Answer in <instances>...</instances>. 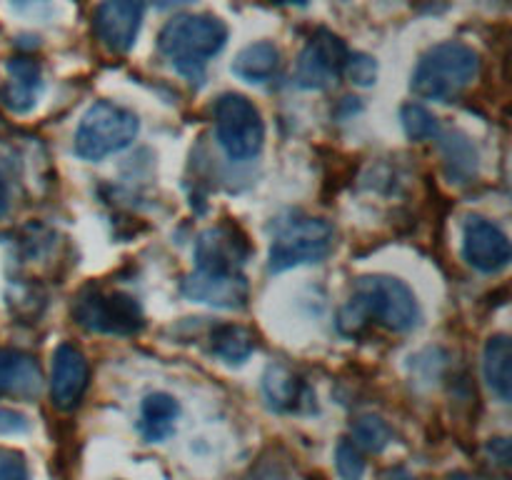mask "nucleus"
<instances>
[{
    "mask_svg": "<svg viewBox=\"0 0 512 480\" xmlns=\"http://www.w3.org/2000/svg\"><path fill=\"white\" fill-rule=\"evenodd\" d=\"M375 323L390 333H408L420 323V303L413 288L393 275H363L355 283L348 305L340 310L338 325L343 333H358Z\"/></svg>",
    "mask_w": 512,
    "mask_h": 480,
    "instance_id": "1",
    "label": "nucleus"
},
{
    "mask_svg": "<svg viewBox=\"0 0 512 480\" xmlns=\"http://www.w3.org/2000/svg\"><path fill=\"white\" fill-rule=\"evenodd\" d=\"M228 43V25L215 15H178L158 35V50L170 68L200 83L210 60Z\"/></svg>",
    "mask_w": 512,
    "mask_h": 480,
    "instance_id": "2",
    "label": "nucleus"
},
{
    "mask_svg": "<svg viewBox=\"0 0 512 480\" xmlns=\"http://www.w3.org/2000/svg\"><path fill=\"white\" fill-rule=\"evenodd\" d=\"M480 70V55L460 40L433 45L418 60L410 78V90L423 100L450 103L458 98Z\"/></svg>",
    "mask_w": 512,
    "mask_h": 480,
    "instance_id": "3",
    "label": "nucleus"
},
{
    "mask_svg": "<svg viewBox=\"0 0 512 480\" xmlns=\"http://www.w3.org/2000/svg\"><path fill=\"white\" fill-rule=\"evenodd\" d=\"M138 130L140 120L133 110L123 108L113 100H98L80 118L73 148L83 160L98 163V160L128 148L138 138Z\"/></svg>",
    "mask_w": 512,
    "mask_h": 480,
    "instance_id": "4",
    "label": "nucleus"
},
{
    "mask_svg": "<svg viewBox=\"0 0 512 480\" xmlns=\"http://www.w3.org/2000/svg\"><path fill=\"white\" fill-rule=\"evenodd\" d=\"M215 138L230 160H250L263 150L265 120L258 105L240 93H223L215 100Z\"/></svg>",
    "mask_w": 512,
    "mask_h": 480,
    "instance_id": "5",
    "label": "nucleus"
},
{
    "mask_svg": "<svg viewBox=\"0 0 512 480\" xmlns=\"http://www.w3.org/2000/svg\"><path fill=\"white\" fill-rule=\"evenodd\" d=\"M335 248V228L323 218H298L275 233L268 253L270 273L323 263Z\"/></svg>",
    "mask_w": 512,
    "mask_h": 480,
    "instance_id": "6",
    "label": "nucleus"
},
{
    "mask_svg": "<svg viewBox=\"0 0 512 480\" xmlns=\"http://www.w3.org/2000/svg\"><path fill=\"white\" fill-rule=\"evenodd\" d=\"M73 318L80 328L103 335H135L145 325L143 310L133 295L93 285L75 298Z\"/></svg>",
    "mask_w": 512,
    "mask_h": 480,
    "instance_id": "7",
    "label": "nucleus"
},
{
    "mask_svg": "<svg viewBox=\"0 0 512 480\" xmlns=\"http://www.w3.org/2000/svg\"><path fill=\"white\" fill-rule=\"evenodd\" d=\"M348 45L330 30H318L298 58L295 80L300 88L325 90L338 83L348 60Z\"/></svg>",
    "mask_w": 512,
    "mask_h": 480,
    "instance_id": "8",
    "label": "nucleus"
},
{
    "mask_svg": "<svg viewBox=\"0 0 512 480\" xmlns=\"http://www.w3.org/2000/svg\"><path fill=\"white\" fill-rule=\"evenodd\" d=\"M463 255L480 273H500L510 265V240L493 220L483 215H470L463 225Z\"/></svg>",
    "mask_w": 512,
    "mask_h": 480,
    "instance_id": "9",
    "label": "nucleus"
},
{
    "mask_svg": "<svg viewBox=\"0 0 512 480\" xmlns=\"http://www.w3.org/2000/svg\"><path fill=\"white\" fill-rule=\"evenodd\" d=\"M145 18V0H103L95 10V33L110 53H128Z\"/></svg>",
    "mask_w": 512,
    "mask_h": 480,
    "instance_id": "10",
    "label": "nucleus"
},
{
    "mask_svg": "<svg viewBox=\"0 0 512 480\" xmlns=\"http://www.w3.org/2000/svg\"><path fill=\"white\" fill-rule=\"evenodd\" d=\"M90 383L88 358L75 345L63 343L55 348L50 365V400L58 410L70 413L80 405Z\"/></svg>",
    "mask_w": 512,
    "mask_h": 480,
    "instance_id": "11",
    "label": "nucleus"
},
{
    "mask_svg": "<svg viewBox=\"0 0 512 480\" xmlns=\"http://www.w3.org/2000/svg\"><path fill=\"white\" fill-rule=\"evenodd\" d=\"M183 293L195 303L238 310L248 303L250 288L243 273H215V270L195 268V273L183 280Z\"/></svg>",
    "mask_w": 512,
    "mask_h": 480,
    "instance_id": "12",
    "label": "nucleus"
},
{
    "mask_svg": "<svg viewBox=\"0 0 512 480\" xmlns=\"http://www.w3.org/2000/svg\"><path fill=\"white\" fill-rule=\"evenodd\" d=\"M248 243L243 235L228 225L208 228L198 235L195 243V268L215 270V273H243L248 258Z\"/></svg>",
    "mask_w": 512,
    "mask_h": 480,
    "instance_id": "13",
    "label": "nucleus"
},
{
    "mask_svg": "<svg viewBox=\"0 0 512 480\" xmlns=\"http://www.w3.org/2000/svg\"><path fill=\"white\" fill-rule=\"evenodd\" d=\"M43 93V70L33 58H10L5 63V83L0 100L10 113H28Z\"/></svg>",
    "mask_w": 512,
    "mask_h": 480,
    "instance_id": "14",
    "label": "nucleus"
},
{
    "mask_svg": "<svg viewBox=\"0 0 512 480\" xmlns=\"http://www.w3.org/2000/svg\"><path fill=\"white\" fill-rule=\"evenodd\" d=\"M43 388V373L33 355L0 348V398L30 400Z\"/></svg>",
    "mask_w": 512,
    "mask_h": 480,
    "instance_id": "15",
    "label": "nucleus"
},
{
    "mask_svg": "<svg viewBox=\"0 0 512 480\" xmlns=\"http://www.w3.org/2000/svg\"><path fill=\"white\" fill-rule=\"evenodd\" d=\"M263 398L275 413H298L310 403L308 385L285 365H270L263 375Z\"/></svg>",
    "mask_w": 512,
    "mask_h": 480,
    "instance_id": "16",
    "label": "nucleus"
},
{
    "mask_svg": "<svg viewBox=\"0 0 512 480\" xmlns=\"http://www.w3.org/2000/svg\"><path fill=\"white\" fill-rule=\"evenodd\" d=\"M180 418V403L170 393L155 390L140 403L138 430L148 443H163L175 433V423Z\"/></svg>",
    "mask_w": 512,
    "mask_h": 480,
    "instance_id": "17",
    "label": "nucleus"
},
{
    "mask_svg": "<svg viewBox=\"0 0 512 480\" xmlns=\"http://www.w3.org/2000/svg\"><path fill=\"white\" fill-rule=\"evenodd\" d=\"M483 375L488 388L503 403L512 398V343L505 333L493 335L483 350Z\"/></svg>",
    "mask_w": 512,
    "mask_h": 480,
    "instance_id": "18",
    "label": "nucleus"
},
{
    "mask_svg": "<svg viewBox=\"0 0 512 480\" xmlns=\"http://www.w3.org/2000/svg\"><path fill=\"white\" fill-rule=\"evenodd\" d=\"M280 63H283V58H280L278 45L270 43V40H260V43L245 45L235 55L230 70L245 83H265V80L278 75Z\"/></svg>",
    "mask_w": 512,
    "mask_h": 480,
    "instance_id": "19",
    "label": "nucleus"
},
{
    "mask_svg": "<svg viewBox=\"0 0 512 480\" xmlns=\"http://www.w3.org/2000/svg\"><path fill=\"white\" fill-rule=\"evenodd\" d=\"M253 333L243 325H218L210 333V353L228 365H243L253 355Z\"/></svg>",
    "mask_w": 512,
    "mask_h": 480,
    "instance_id": "20",
    "label": "nucleus"
},
{
    "mask_svg": "<svg viewBox=\"0 0 512 480\" xmlns=\"http://www.w3.org/2000/svg\"><path fill=\"white\" fill-rule=\"evenodd\" d=\"M353 443L368 453H380L393 443V428L378 415H363L353 423Z\"/></svg>",
    "mask_w": 512,
    "mask_h": 480,
    "instance_id": "21",
    "label": "nucleus"
},
{
    "mask_svg": "<svg viewBox=\"0 0 512 480\" xmlns=\"http://www.w3.org/2000/svg\"><path fill=\"white\" fill-rule=\"evenodd\" d=\"M400 120H403L405 135L415 143H423V140H433L440 135V123L433 113H430L425 105L420 103H408L400 110Z\"/></svg>",
    "mask_w": 512,
    "mask_h": 480,
    "instance_id": "22",
    "label": "nucleus"
},
{
    "mask_svg": "<svg viewBox=\"0 0 512 480\" xmlns=\"http://www.w3.org/2000/svg\"><path fill=\"white\" fill-rule=\"evenodd\" d=\"M335 468L343 480H363L365 455L350 438H343L335 448Z\"/></svg>",
    "mask_w": 512,
    "mask_h": 480,
    "instance_id": "23",
    "label": "nucleus"
},
{
    "mask_svg": "<svg viewBox=\"0 0 512 480\" xmlns=\"http://www.w3.org/2000/svg\"><path fill=\"white\" fill-rule=\"evenodd\" d=\"M445 158L450 163V175H455V178H470L475 173V165H478L468 138H450V143L445 145Z\"/></svg>",
    "mask_w": 512,
    "mask_h": 480,
    "instance_id": "24",
    "label": "nucleus"
},
{
    "mask_svg": "<svg viewBox=\"0 0 512 480\" xmlns=\"http://www.w3.org/2000/svg\"><path fill=\"white\" fill-rule=\"evenodd\" d=\"M343 73L348 75L350 83L360 85V88H368L378 80V63L375 58L365 53H348V60H345Z\"/></svg>",
    "mask_w": 512,
    "mask_h": 480,
    "instance_id": "25",
    "label": "nucleus"
},
{
    "mask_svg": "<svg viewBox=\"0 0 512 480\" xmlns=\"http://www.w3.org/2000/svg\"><path fill=\"white\" fill-rule=\"evenodd\" d=\"M0 480H30V465L20 450L0 445Z\"/></svg>",
    "mask_w": 512,
    "mask_h": 480,
    "instance_id": "26",
    "label": "nucleus"
},
{
    "mask_svg": "<svg viewBox=\"0 0 512 480\" xmlns=\"http://www.w3.org/2000/svg\"><path fill=\"white\" fill-rule=\"evenodd\" d=\"M30 428L28 415L13 408H0V435H15L25 433Z\"/></svg>",
    "mask_w": 512,
    "mask_h": 480,
    "instance_id": "27",
    "label": "nucleus"
},
{
    "mask_svg": "<svg viewBox=\"0 0 512 480\" xmlns=\"http://www.w3.org/2000/svg\"><path fill=\"white\" fill-rule=\"evenodd\" d=\"M195 3V0H153L155 8L160 10H170V8H183V5Z\"/></svg>",
    "mask_w": 512,
    "mask_h": 480,
    "instance_id": "28",
    "label": "nucleus"
},
{
    "mask_svg": "<svg viewBox=\"0 0 512 480\" xmlns=\"http://www.w3.org/2000/svg\"><path fill=\"white\" fill-rule=\"evenodd\" d=\"M10 3H13L15 8H35V5L48 3V0H10Z\"/></svg>",
    "mask_w": 512,
    "mask_h": 480,
    "instance_id": "29",
    "label": "nucleus"
},
{
    "mask_svg": "<svg viewBox=\"0 0 512 480\" xmlns=\"http://www.w3.org/2000/svg\"><path fill=\"white\" fill-rule=\"evenodd\" d=\"M393 480H415L413 475H405V473H398V475H393Z\"/></svg>",
    "mask_w": 512,
    "mask_h": 480,
    "instance_id": "30",
    "label": "nucleus"
}]
</instances>
